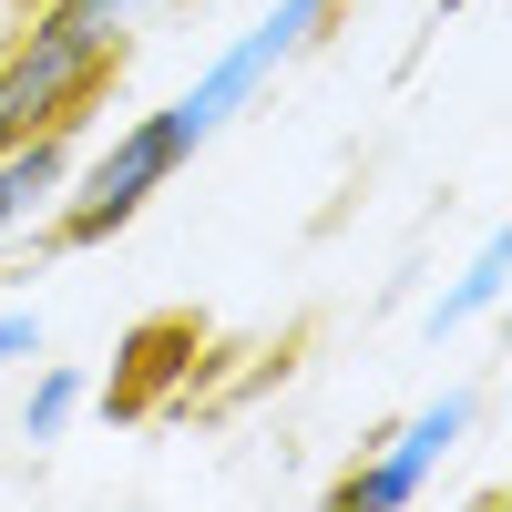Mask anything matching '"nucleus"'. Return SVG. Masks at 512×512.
I'll return each instance as SVG.
<instances>
[{
	"label": "nucleus",
	"instance_id": "nucleus-2",
	"mask_svg": "<svg viewBox=\"0 0 512 512\" xmlns=\"http://www.w3.org/2000/svg\"><path fill=\"white\" fill-rule=\"evenodd\" d=\"M123 62V21L93 0H52L31 11V31L0 52V144L41 134V123H72V103H93V82Z\"/></svg>",
	"mask_w": 512,
	"mask_h": 512
},
{
	"label": "nucleus",
	"instance_id": "nucleus-5",
	"mask_svg": "<svg viewBox=\"0 0 512 512\" xmlns=\"http://www.w3.org/2000/svg\"><path fill=\"white\" fill-rule=\"evenodd\" d=\"M502 287H512V246L482 236V246H472V267H461V277L431 297V318H420V328H431V349H441V338H461L472 318H492V308H502Z\"/></svg>",
	"mask_w": 512,
	"mask_h": 512
},
{
	"label": "nucleus",
	"instance_id": "nucleus-3",
	"mask_svg": "<svg viewBox=\"0 0 512 512\" xmlns=\"http://www.w3.org/2000/svg\"><path fill=\"white\" fill-rule=\"evenodd\" d=\"M472 420H482V400L472 390H441V400H420L400 431H379L359 461H349V482H338V502L349 512H410L420 492L441 482V461L472 441Z\"/></svg>",
	"mask_w": 512,
	"mask_h": 512
},
{
	"label": "nucleus",
	"instance_id": "nucleus-8",
	"mask_svg": "<svg viewBox=\"0 0 512 512\" xmlns=\"http://www.w3.org/2000/svg\"><path fill=\"white\" fill-rule=\"evenodd\" d=\"M93 11H113V21H134V11H144V0H93Z\"/></svg>",
	"mask_w": 512,
	"mask_h": 512
},
{
	"label": "nucleus",
	"instance_id": "nucleus-1",
	"mask_svg": "<svg viewBox=\"0 0 512 512\" xmlns=\"http://www.w3.org/2000/svg\"><path fill=\"white\" fill-rule=\"evenodd\" d=\"M328 21H338V0H267V11H256V21H246V31H236L195 82H185L175 103H154V113H144V123H154V144L175 154V175L226 134L236 113H256V103L277 93V72H287L297 52H318V31H328Z\"/></svg>",
	"mask_w": 512,
	"mask_h": 512
},
{
	"label": "nucleus",
	"instance_id": "nucleus-6",
	"mask_svg": "<svg viewBox=\"0 0 512 512\" xmlns=\"http://www.w3.org/2000/svg\"><path fill=\"white\" fill-rule=\"evenodd\" d=\"M82 400H93V379H82L72 359L31 369V400H21V441H31V451H41V441H62L72 420H82Z\"/></svg>",
	"mask_w": 512,
	"mask_h": 512
},
{
	"label": "nucleus",
	"instance_id": "nucleus-7",
	"mask_svg": "<svg viewBox=\"0 0 512 512\" xmlns=\"http://www.w3.org/2000/svg\"><path fill=\"white\" fill-rule=\"evenodd\" d=\"M41 349H52V328H41L31 297H0V369H31Z\"/></svg>",
	"mask_w": 512,
	"mask_h": 512
},
{
	"label": "nucleus",
	"instance_id": "nucleus-4",
	"mask_svg": "<svg viewBox=\"0 0 512 512\" xmlns=\"http://www.w3.org/2000/svg\"><path fill=\"white\" fill-rule=\"evenodd\" d=\"M62 185H72V123H41V134L0 144V246H11V226L41 216Z\"/></svg>",
	"mask_w": 512,
	"mask_h": 512
}]
</instances>
